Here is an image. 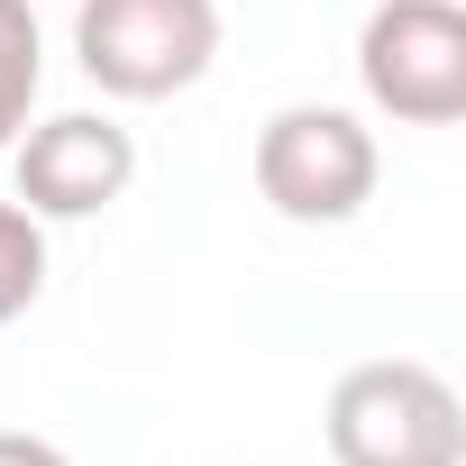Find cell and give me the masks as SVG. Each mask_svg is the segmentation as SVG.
<instances>
[{
	"label": "cell",
	"instance_id": "obj_1",
	"mask_svg": "<svg viewBox=\"0 0 466 466\" xmlns=\"http://www.w3.org/2000/svg\"><path fill=\"white\" fill-rule=\"evenodd\" d=\"M329 457L339 466H466V402L420 357L348 366L329 393Z\"/></svg>",
	"mask_w": 466,
	"mask_h": 466
},
{
	"label": "cell",
	"instance_id": "obj_2",
	"mask_svg": "<svg viewBox=\"0 0 466 466\" xmlns=\"http://www.w3.org/2000/svg\"><path fill=\"white\" fill-rule=\"evenodd\" d=\"M219 56V0H83L74 65L110 101H174Z\"/></svg>",
	"mask_w": 466,
	"mask_h": 466
},
{
	"label": "cell",
	"instance_id": "obj_3",
	"mask_svg": "<svg viewBox=\"0 0 466 466\" xmlns=\"http://www.w3.org/2000/svg\"><path fill=\"white\" fill-rule=\"evenodd\" d=\"M375 137L357 110H329V101H293L257 128V192L293 219V228H339L375 201Z\"/></svg>",
	"mask_w": 466,
	"mask_h": 466
},
{
	"label": "cell",
	"instance_id": "obj_4",
	"mask_svg": "<svg viewBox=\"0 0 466 466\" xmlns=\"http://www.w3.org/2000/svg\"><path fill=\"white\" fill-rule=\"evenodd\" d=\"M357 83L402 128L466 119V10L457 0H375L357 37Z\"/></svg>",
	"mask_w": 466,
	"mask_h": 466
},
{
	"label": "cell",
	"instance_id": "obj_5",
	"mask_svg": "<svg viewBox=\"0 0 466 466\" xmlns=\"http://www.w3.org/2000/svg\"><path fill=\"white\" fill-rule=\"evenodd\" d=\"M128 174H137V137L101 110H65L19 137V210L37 219H92L128 192Z\"/></svg>",
	"mask_w": 466,
	"mask_h": 466
},
{
	"label": "cell",
	"instance_id": "obj_6",
	"mask_svg": "<svg viewBox=\"0 0 466 466\" xmlns=\"http://www.w3.org/2000/svg\"><path fill=\"white\" fill-rule=\"evenodd\" d=\"M46 83V46H37V10L28 0H0V147H19L28 110Z\"/></svg>",
	"mask_w": 466,
	"mask_h": 466
},
{
	"label": "cell",
	"instance_id": "obj_7",
	"mask_svg": "<svg viewBox=\"0 0 466 466\" xmlns=\"http://www.w3.org/2000/svg\"><path fill=\"white\" fill-rule=\"evenodd\" d=\"M37 293H46V228H37V210L0 201V329H10Z\"/></svg>",
	"mask_w": 466,
	"mask_h": 466
},
{
	"label": "cell",
	"instance_id": "obj_8",
	"mask_svg": "<svg viewBox=\"0 0 466 466\" xmlns=\"http://www.w3.org/2000/svg\"><path fill=\"white\" fill-rule=\"evenodd\" d=\"M0 466H74L56 439H37V430H0Z\"/></svg>",
	"mask_w": 466,
	"mask_h": 466
}]
</instances>
